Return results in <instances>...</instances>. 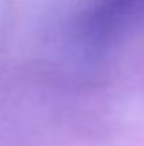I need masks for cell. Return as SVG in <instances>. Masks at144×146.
<instances>
[{
  "label": "cell",
  "mask_w": 144,
  "mask_h": 146,
  "mask_svg": "<svg viewBox=\"0 0 144 146\" xmlns=\"http://www.w3.org/2000/svg\"><path fill=\"white\" fill-rule=\"evenodd\" d=\"M111 2H113V4H115V9H116V7H120V6H122V7H124V4H127V2H131V0H111Z\"/></svg>",
  "instance_id": "6da1fadb"
}]
</instances>
